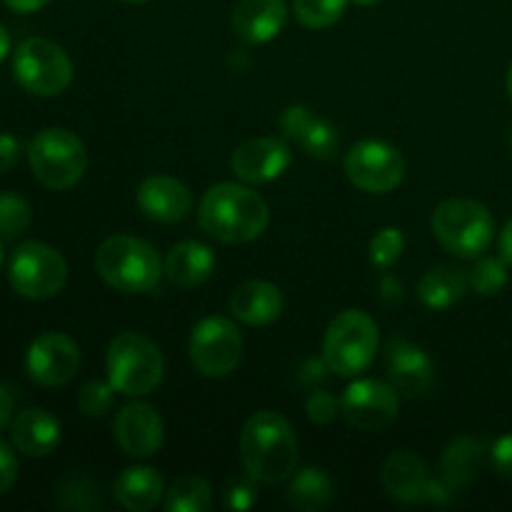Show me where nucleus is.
I'll return each instance as SVG.
<instances>
[{
	"label": "nucleus",
	"mask_w": 512,
	"mask_h": 512,
	"mask_svg": "<svg viewBox=\"0 0 512 512\" xmlns=\"http://www.w3.org/2000/svg\"><path fill=\"white\" fill-rule=\"evenodd\" d=\"M163 420L148 403H130L115 418V440L133 458H150L163 445Z\"/></svg>",
	"instance_id": "obj_18"
},
{
	"label": "nucleus",
	"mask_w": 512,
	"mask_h": 512,
	"mask_svg": "<svg viewBox=\"0 0 512 512\" xmlns=\"http://www.w3.org/2000/svg\"><path fill=\"white\" fill-rule=\"evenodd\" d=\"M398 390L380 380H355L340 400V413L360 430H385L398 420Z\"/></svg>",
	"instance_id": "obj_13"
},
{
	"label": "nucleus",
	"mask_w": 512,
	"mask_h": 512,
	"mask_svg": "<svg viewBox=\"0 0 512 512\" xmlns=\"http://www.w3.org/2000/svg\"><path fill=\"white\" fill-rule=\"evenodd\" d=\"M500 258L508 265H512V218L503 228V233H500Z\"/></svg>",
	"instance_id": "obj_43"
},
{
	"label": "nucleus",
	"mask_w": 512,
	"mask_h": 512,
	"mask_svg": "<svg viewBox=\"0 0 512 512\" xmlns=\"http://www.w3.org/2000/svg\"><path fill=\"white\" fill-rule=\"evenodd\" d=\"M213 505V490L198 475H183L165 493L168 512H205Z\"/></svg>",
	"instance_id": "obj_28"
},
{
	"label": "nucleus",
	"mask_w": 512,
	"mask_h": 512,
	"mask_svg": "<svg viewBox=\"0 0 512 512\" xmlns=\"http://www.w3.org/2000/svg\"><path fill=\"white\" fill-rule=\"evenodd\" d=\"M190 363L205 378H225L243 358V335L228 318L200 320L190 335Z\"/></svg>",
	"instance_id": "obj_10"
},
{
	"label": "nucleus",
	"mask_w": 512,
	"mask_h": 512,
	"mask_svg": "<svg viewBox=\"0 0 512 512\" xmlns=\"http://www.w3.org/2000/svg\"><path fill=\"white\" fill-rule=\"evenodd\" d=\"M383 485L400 503H450L453 490L443 480H433L428 465L413 453H393L383 465Z\"/></svg>",
	"instance_id": "obj_12"
},
{
	"label": "nucleus",
	"mask_w": 512,
	"mask_h": 512,
	"mask_svg": "<svg viewBox=\"0 0 512 512\" xmlns=\"http://www.w3.org/2000/svg\"><path fill=\"white\" fill-rule=\"evenodd\" d=\"M8 53H10V35L8 30H5V25L0 23V63L8 58Z\"/></svg>",
	"instance_id": "obj_44"
},
{
	"label": "nucleus",
	"mask_w": 512,
	"mask_h": 512,
	"mask_svg": "<svg viewBox=\"0 0 512 512\" xmlns=\"http://www.w3.org/2000/svg\"><path fill=\"white\" fill-rule=\"evenodd\" d=\"M485 448L478 438L470 435H460L453 443L445 448L443 458H440V480L448 485L450 490H460L478 475L480 463H483Z\"/></svg>",
	"instance_id": "obj_25"
},
{
	"label": "nucleus",
	"mask_w": 512,
	"mask_h": 512,
	"mask_svg": "<svg viewBox=\"0 0 512 512\" xmlns=\"http://www.w3.org/2000/svg\"><path fill=\"white\" fill-rule=\"evenodd\" d=\"M508 95L512 100V63H510V70H508Z\"/></svg>",
	"instance_id": "obj_45"
},
{
	"label": "nucleus",
	"mask_w": 512,
	"mask_h": 512,
	"mask_svg": "<svg viewBox=\"0 0 512 512\" xmlns=\"http://www.w3.org/2000/svg\"><path fill=\"white\" fill-rule=\"evenodd\" d=\"M510 145H512V140H510Z\"/></svg>",
	"instance_id": "obj_49"
},
{
	"label": "nucleus",
	"mask_w": 512,
	"mask_h": 512,
	"mask_svg": "<svg viewBox=\"0 0 512 512\" xmlns=\"http://www.w3.org/2000/svg\"><path fill=\"white\" fill-rule=\"evenodd\" d=\"M13 75L20 88L30 95L53 98L73 83V63L53 40L28 38L15 48Z\"/></svg>",
	"instance_id": "obj_8"
},
{
	"label": "nucleus",
	"mask_w": 512,
	"mask_h": 512,
	"mask_svg": "<svg viewBox=\"0 0 512 512\" xmlns=\"http://www.w3.org/2000/svg\"><path fill=\"white\" fill-rule=\"evenodd\" d=\"M255 478H233L228 483V488H225V505H228L230 510H250L255 505V485H253Z\"/></svg>",
	"instance_id": "obj_36"
},
{
	"label": "nucleus",
	"mask_w": 512,
	"mask_h": 512,
	"mask_svg": "<svg viewBox=\"0 0 512 512\" xmlns=\"http://www.w3.org/2000/svg\"><path fill=\"white\" fill-rule=\"evenodd\" d=\"M18 480V458L13 450L0 440V495L8 493Z\"/></svg>",
	"instance_id": "obj_38"
},
{
	"label": "nucleus",
	"mask_w": 512,
	"mask_h": 512,
	"mask_svg": "<svg viewBox=\"0 0 512 512\" xmlns=\"http://www.w3.org/2000/svg\"><path fill=\"white\" fill-rule=\"evenodd\" d=\"M98 275L125 295L153 293L163 278V263L145 240L133 235H113L95 253Z\"/></svg>",
	"instance_id": "obj_3"
},
{
	"label": "nucleus",
	"mask_w": 512,
	"mask_h": 512,
	"mask_svg": "<svg viewBox=\"0 0 512 512\" xmlns=\"http://www.w3.org/2000/svg\"><path fill=\"white\" fill-rule=\"evenodd\" d=\"M280 130L288 140H293L305 155L318 160H330L338 155L340 138L338 130L328 123V120L318 118L305 105H290L283 115H280Z\"/></svg>",
	"instance_id": "obj_16"
},
{
	"label": "nucleus",
	"mask_w": 512,
	"mask_h": 512,
	"mask_svg": "<svg viewBox=\"0 0 512 512\" xmlns=\"http://www.w3.org/2000/svg\"><path fill=\"white\" fill-rule=\"evenodd\" d=\"M433 360L405 338L388 343V380L403 398H420L433 385Z\"/></svg>",
	"instance_id": "obj_17"
},
{
	"label": "nucleus",
	"mask_w": 512,
	"mask_h": 512,
	"mask_svg": "<svg viewBox=\"0 0 512 512\" xmlns=\"http://www.w3.org/2000/svg\"><path fill=\"white\" fill-rule=\"evenodd\" d=\"M268 223V203L245 185L218 183L200 200V225L218 243H250L265 233Z\"/></svg>",
	"instance_id": "obj_2"
},
{
	"label": "nucleus",
	"mask_w": 512,
	"mask_h": 512,
	"mask_svg": "<svg viewBox=\"0 0 512 512\" xmlns=\"http://www.w3.org/2000/svg\"><path fill=\"white\" fill-rule=\"evenodd\" d=\"M240 460L250 478L283 483L298 468V438L293 425L273 410L250 415L240 433Z\"/></svg>",
	"instance_id": "obj_1"
},
{
	"label": "nucleus",
	"mask_w": 512,
	"mask_h": 512,
	"mask_svg": "<svg viewBox=\"0 0 512 512\" xmlns=\"http://www.w3.org/2000/svg\"><path fill=\"white\" fill-rule=\"evenodd\" d=\"M0 265H3V243H0Z\"/></svg>",
	"instance_id": "obj_48"
},
{
	"label": "nucleus",
	"mask_w": 512,
	"mask_h": 512,
	"mask_svg": "<svg viewBox=\"0 0 512 512\" xmlns=\"http://www.w3.org/2000/svg\"><path fill=\"white\" fill-rule=\"evenodd\" d=\"M380 298H383L388 305H398L400 300H403V285L398 283V278L385 275V278L380 280Z\"/></svg>",
	"instance_id": "obj_40"
},
{
	"label": "nucleus",
	"mask_w": 512,
	"mask_h": 512,
	"mask_svg": "<svg viewBox=\"0 0 512 512\" xmlns=\"http://www.w3.org/2000/svg\"><path fill=\"white\" fill-rule=\"evenodd\" d=\"M333 498V480L320 468H305L293 478L288 490V500L293 508L315 512L330 503Z\"/></svg>",
	"instance_id": "obj_27"
},
{
	"label": "nucleus",
	"mask_w": 512,
	"mask_h": 512,
	"mask_svg": "<svg viewBox=\"0 0 512 512\" xmlns=\"http://www.w3.org/2000/svg\"><path fill=\"white\" fill-rule=\"evenodd\" d=\"M345 175L365 193H390L405 178V160L395 145L363 140L345 155Z\"/></svg>",
	"instance_id": "obj_11"
},
{
	"label": "nucleus",
	"mask_w": 512,
	"mask_h": 512,
	"mask_svg": "<svg viewBox=\"0 0 512 512\" xmlns=\"http://www.w3.org/2000/svg\"><path fill=\"white\" fill-rule=\"evenodd\" d=\"M33 208L20 193H0V238L15 240L30 228Z\"/></svg>",
	"instance_id": "obj_30"
},
{
	"label": "nucleus",
	"mask_w": 512,
	"mask_h": 512,
	"mask_svg": "<svg viewBox=\"0 0 512 512\" xmlns=\"http://www.w3.org/2000/svg\"><path fill=\"white\" fill-rule=\"evenodd\" d=\"M163 495V478L153 468H128L115 480V498L130 512L153 510Z\"/></svg>",
	"instance_id": "obj_24"
},
{
	"label": "nucleus",
	"mask_w": 512,
	"mask_h": 512,
	"mask_svg": "<svg viewBox=\"0 0 512 512\" xmlns=\"http://www.w3.org/2000/svg\"><path fill=\"white\" fill-rule=\"evenodd\" d=\"M80 368V350L65 333H43L30 343L25 370L30 380L43 388H60L70 383Z\"/></svg>",
	"instance_id": "obj_14"
},
{
	"label": "nucleus",
	"mask_w": 512,
	"mask_h": 512,
	"mask_svg": "<svg viewBox=\"0 0 512 512\" xmlns=\"http://www.w3.org/2000/svg\"><path fill=\"white\" fill-rule=\"evenodd\" d=\"M20 153H23V143L13 133H0V175L18 165Z\"/></svg>",
	"instance_id": "obj_39"
},
{
	"label": "nucleus",
	"mask_w": 512,
	"mask_h": 512,
	"mask_svg": "<svg viewBox=\"0 0 512 512\" xmlns=\"http://www.w3.org/2000/svg\"><path fill=\"white\" fill-rule=\"evenodd\" d=\"M115 403V388L108 383H100V380H90L80 388L78 393V408L80 413L88 415V418H103Z\"/></svg>",
	"instance_id": "obj_33"
},
{
	"label": "nucleus",
	"mask_w": 512,
	"mask_h": 512,
	"mask_svg": "<svg viewBox=\"0 0 512 512\" xmlns=\"http://www.w3.org/2000/svg\"><path fill=\"white\" fill-rule=\"evenodd\" d=\"M470 288V275L455 265H438L428 270L418 283V298L428 308L445 310L453 308L458 300L465 298Z\"/></svg>",
	"instance_id": "obj_26"
},
{
	"label": "nucleus",
	"mask_w": 512,
	"mask_h": 512,
	"mask_svg": "<svg viewBox=\"0 0 512 512\" xmlns=\"http://www.w3.org/2000/svg\"><path fill=\"white\" fill-rule=\"evenodd\" d=\"M490 463L500 478L512 480V435H503L490 448Z\"/></svg>",
	"instance_id": "obj_37"
},
{
	"label": "nucleus",
	"mask_w": 512,
	"mask_h": 512,
	"mask_svg": "<svg viewBox=\"0 0 512 512\" xmlns=\"http://www.w3.org/2000/svg\"><path fill=\"white\" fill-rule=\"evenodd\" d=\"M230 313L240 323L250 328H263V325L275 323L283 313V293L278 285L265 283V280H250L243 283L230 298Z\"/></svg>",
	"instance_id": "obj_22"
},
{
	"label": "nucleus",
	"mask_w": 512,
	"mask_h": 512,
	"mask_svg": "<svg viewBox=\"0 0 512 512\" xmlns=\"http://www.w3.org/2000/svg\"><path fill=\"white\" fill-rule=\"evenodd\" d=\"M28 163L35 180L50 190H70L88 168L83 140L65 128H45L30 140Z\"/></svg>",
	"instance_id": "obj_7"
},
{
	"label": "nucleus",
	"mask_w": 512,
	"mask_h": 512,
	"mask_svg": "<svg viewBox=\"0 0 512 512\" xmlns=\"http://www.w3.org/2000/svg\"><path fill=\"white\" fill-rule=\"evenodd\" d=\"M508 285V263L503 258H480L470 273V288L483 298H493Z\"/></svg>",
	"instance_id": "obj_31"
},
{
	"label": "nucleus",
	"mask_w": 512,
	"mask_h": 512,
	"mask_svg": "<svg viewBox=\"0 0 512 512\" xmlns=\"http://www.w3.org/2000/svg\"><path fill=\"white\" fill-rule=\"evenodd\" d=\"M3 3H5V8H10L13 13L28 15V13H38V10L45 8L50 0H3Z\"/></svg>",
	"instance_id": "obj_42"
},
{
	"label": "nucleus",
	"mask_w": 512,
	"mask_h": 512,
	"mask_svg": "<svg viewBox=\"0 0 512 512\" xmlns=\"http://www.w3.org/2000/svg\"><path fill=\"white\" fill-rule=\"evenodd\" d=\"M433 235L448 253L460 258H478L495 238V220L478 200L450 198L435 208Z\"/></svg>",
	"instance_id": "obj_6"
},
{
	"label": "nucleus",
	"mask_w": 512,
	"mask_h": 512,
	"mask_svg": "<svg viewBox=\"0 0 512 512\" xmlns=\"http://www.w3.org/2000/svg\"><path fill=\"white\" fill-rule=\"evenodd\" d=\"M60 503L70 510H90L100 505V488L85 478H70L60 488Z\"/></svg>",
	"instance_id": "obj_34"
},
{
	"label": "nucleus",
	"mask_w": 512,
	"mask_h": 512,
	"mask_svg": "<svg viewBox=\"0 0 512 512\" xmlns=\"http://www.w3.org/2000/svg\"><path fill=\"white\" fill-rule=\"evenodd\" d=\"M293 163V153L278 138H253L233 153L230 168L243 183L263 185L280 178Z\"/></svg>",
	"instance_id": "obj_15"
},
{
	"label": "nucleus",
	"mask_w": 512,
	"mask_h": 512,
	"mask_svg": "<svg viewBox=\"0 0 512 512\" xmlns=\"http://www.w3.org/2000/svg\"><path fill=\"white\" fill-rule=\"evenodd\" d=\"M353 3H358V5H375V3H380V0H353Z\"/></svg>",
	"instance_id": "obj_46"
},
{
	"label": "nucleus",
	"mask_w": 512,
	"mask_h": 512,
	"mask_svg": "<svg viewBox=\"0 0 512 512\" xmlns=\"http://www.w3.org/2000/svg\"><path fill=\"white\" fill-rule=\"evenodd\" d=\"M288 20L285 0H240L233 10V30L250 45L273 40Z\"/></svg>",
	"instance_id": "obj_20"
},
{
	"label": "nucleus",
	"mask_w": 512,
	"mask_h": 512,
	"mask_svg": "<svg viewBox=\"0 0 512 512\" xmlns=\"http://www.w3.org/2000/svg\"><path fill=\"white\" fill-rule=\"evenodd\" d=\"M215 255L208 245L195 243V240H183L173 245L165 258V275L175 288H198L213 275Z\"/></svg>",
	"instance_id": "obj_23"
},
{
	"label": "nucleus",
	"mask_w": 512,
	"mask_h": 512,
	"mask_svg": "<svg viewBox=\"0 0 512 512\" xmlns=\"http://www.w3.org/2000/svg\"><path fill=\"white\" fill-rule=\"evenodd\" d=\"M10 440L18 453L28 458H45L60 443V423L43 408H28L10 423Z\"/></svg>",
	"instance_id": "obj_21"
},
{
	"label": "nucleus",
	"mask_w": 512,
	"mask_h": 512,
	"mask_svg": "<svg viewBox=\"0 0 512 512\" xmlns=\"http://www.w3.org/2000/svg\"><path fill=\"white\" fill-rule=\"evenodd\" d=\"M378 353V325L363 310H345L325 330L323 360L330 373L355 378L373 365Z\"/></svg>",
	"instance_id": "obj_5"
},
{
	"label": "nucleus",
	"mask_w": 512,
	"mask_h": 512,
	"mask_svg": "<svg viewBox=\"0 0 512 512\" xmlns=\"http://www.w3.org/2000/svg\"><path fill=\"white\" fill-rule=\"evenodd\" d=\"M403 248V233H400L398 228H383L375 233L373 240H370V260H373L375 268L388 270L393 268L395 260L403 255Z\"/></svg>",
	"instance_id": "obj_32"
},
{
	"label": "nucleus",
	"mask_w": 512,
	"mask_h": 512,
	"mask_svg": "<svg viewBox=\"0 0 512 512\" xmlns=\"http://www.w3.org/2000/svg\"><path fill=\"white\" fill-rule=\"evenodd\" d=\"M8 280L20 298L50 300L65 288L68 263L50 245L28 240V243H20L10 255Z\"/></svg>",
	"instance_id": "obj_9"
},
{
	"label": "nucleus",
	"mask_w": 512,
	"mask_h": 512,
	"mask_svg": "<svg viewBox=\"0 0 512 512\" xmlns=\"http://www.w3.org/2000/svg\"><path fill=\"white\" fill-rule=\"evenodd\" d=\"M305 413H308V418L313 420V423L328 425L338 418L340 403L328 393V390H315L308 398V403H305Z\"/></svg>",
	"instance_id": "obj_35"
},
{
	"label": "nucleus",
	"mask_w": 512,
	"mask_h": 512,
	"mask_svg": "<svg viewBox=\"0 0 512 512\" xmlns=\"http://www.w3.org/2000/svg\"><path fill=\"white\" fill-rule=\"evenodd\" d=\"M13 408H15L13 393H10L5 385H0V433L8 428V423H13Z\"/></svg>",
	"instance_id": "obj_41"
},
{
	"label": "nucleus",
	"mask_w": 512,
	"mask_h": 512,
	"mask_svg": "<svg viewBox=\"0 0 512 512\" xmlns=\"http://www.w3.org/2000/svg\"><path fill=\"white\" fill-rule=\"evenodd\" d=\"M123 3H148V0H123Z\"/></svg>",
	"instance_id": "obj_47"
},
{
	"label": "nucleus",
	"mask_w": 512,
	"mask_h": 512,
	"mask_svg": "<svg viewBox=\"0 0 512 512\" xmlns=\"http://www.w3.org/2000/svg\"><path fill=\"white\" fill-rule=\"evenodd\" d=\"M138 205L155 223H178L193 208V195L170 175H150L138 188Z\"/></svg>",
	"instance_id": "obj_19"
},
{
	"label": "nucleus",
	"mask_w": 512,
	"mask_h": 512,
	"mask_svg": "<svg viewBox=\"0 0 512 512\" xmlns=\"http://www.w3.org/2000/svg\"><path fill=\"white\" fill-rule=\"evenodd\" d=\"M348 3L350 0H293V10L298 23L310 30H320L338 23Z\"/></svg>",
	"instance_id": "obj_29"
},
{
	"label": "nucleus",
	"mask_w": 512,
	"mask_h": 512,
	"mask_svg": "<svg viewBox=\"0 0 512 512\" xmlns=\"http://www.w3.org/2000/svg\"><path fill=\"white\" fill-rule=\"evenodd\" d=\"M105 368L115 393L128 398L153 393L165 373L160 348L140 333H120L113 338L105 355Z\"/></svg>",
	"instance_id": "obj_4"
}]
</instances>
